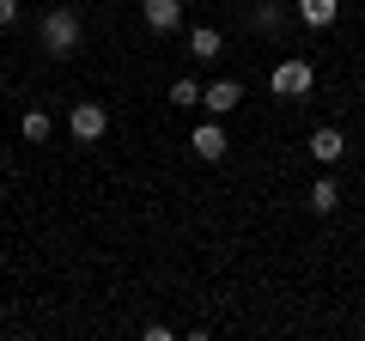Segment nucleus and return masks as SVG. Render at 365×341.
Masks as SVG:
<instances>
[{"label": "nucleus", "instance_id": "obj_1", "mask_svg": "<svg viewBox=\"0 0 365 341\" xmlns=\"http://www.w3.org/2000/svg\"><path fill=\"white\" fill-rule=\"evenodd\" d=\"M79 43H86V19H79L73 6H55V13H43V55L67 61Z\"/></svg>", "mask_w": 365, "mask_h": 341}, {"label": "nucleus", "instance_id": "obj_2", "mask_svg": "<svg viewBox=\"0 0 365 341\" xmlns=\"http://www.w3.org/2000/svg\"><path fill=\"white\" fill-rule=\"evenodd\" d=\"M268 86H274V98H304L317 86V67L304 61V55H287V61L268 73Z\"/></svg>", "mask_w": 365, "mask_h": 341}, {"label": "nucleus", "instance_id": "obj_3", "mask_svg": "<svg viewBox=\"0 0 365 341\" xmlns=\"http://www.w3.org/2000/svg\"><path fill=\"white\" fill-rule=\"evenodd\" d=\"M67 134H73L79 146L104 141V134H110V110L104 104H73V110H67Z\"/></svg>", "mask_w": 365, "mask_h": 341}, {"label": "nucleus", "instance_id": "obj_4", "mask_svg": "<svg viewBox=\"0 0 365 341\" xmlns=\"http://www.w3.org/2000/svg\"><path fill=\"white\" fill-rule=\"evenodd\" d=\"M237 104H244V86H237V79H213V86H201V110H207V116H232Z\"/></svg>", "mask_w": 365, "mask_h": 341}, {"label": "nucleus", "instance_id": "obj_5", "mask_svg": "<svg viewBox=\"0 0 365 341\" xmlns=\"http://www.w3.org/2000/svg\"><path fill=\"white\" fill-rule=\"evenodd\" d=\"M304 153H311L317 165L329 170V165H335L341 153H347V134H341V128H329V122H323V128H311V141H304Z\"/></svg>", "mask_w": 365, "mask_h": 341}, {"label": "nucleus", "instance_id": "obj_6", "mask_svg": "<svg viewBox=\"0 0 365 341\" xmlns=\"http://www.w3.org/2000/svg\"><path fill=\"white\" fill-rule=\"evenodd\" d=\"M189 146H195V158H207V165H213V158H225V153H232V141H225L220 116H213V122H201V128L189 134Z\"/></svg>", "mask_w": 365, "mask_h": 341}, {"label": "nucleus", "instance_id": "obj_7", "mask_svg": "<svg viewBox=\"0 0 365 341\" xmlns=\"http://www.w3.org/2000/svg\"><path fill=\"white\" fill-rule=\"evenodd\" d=\"M140 19L153 31H177L182 25V0H140Z\"/></svg>", "mask_w": 365, "mask_h": 341}, {"label": "nucleus", "instance_id": "obj_8", "mask_svg": "<svg viewBox=\"0 0 365 341\" xmlns=\"http://www.w3.org/2000/svg\"><path fill=\"white\" fill-rule=\"evenodd\" d=\"M220 49H225V37L213 25H195L189 31V55H195V61H220Z\"/></svg>", "mask_w": 365, "mask_h": 341}, {"label": "nucleus", "instance_id": "obj_9", "mask_svg": "<svg viewBox=\"0 0 365 341\" xmlns=\"http://www.w3.org/2000/svg\"><path fill=\"white\" fill-rule=\"evenodd\" d=\"M335 13H341V0H299V19H304V25H317V31L335 25Z\"/></svg>", "mask_w": 365, "mask_h": 341}, {"label": "nucleus", "instance_id": "obj_10", "mask_svg": "<svg viewBox=\"0 0 365 341\" xmlns=\"http://www.w3.org/2000/svg\"><path fill=\"white\" fill-rule=\"evenodd\" d=\"M19 134H25L31 146H43L55 134V122H49V110H25V122H19Z\"/></svg>", "mask_w": 365, "mask_h": 341}, {"label": "nucleus", "instance_id": "obj_11", "mask_svg": "<svg viewBox=\"0 0 365 341\" xmlns=\"http://www.w3.org/2000/svg\"><path fill=\"white\" fill-rule=\"evenodd\" d=\"M311 208H317V213H335V208H341L335 177H317V183H311Z\"/></svg>", "mask_w": 365, "mask_h": 341}, {"label": "nucleus", "instance_id": "obj_12", "mask_svg": "<svg viewBox=\"0 0 365 341\" xmlns=\"http://www.w3.org/2000/svg\"><path fill=\"white\" fill-rule=\"evenodd\" d=\"M280 19H287V13H280V0H262L256 13H250V25H256L262 37H274V31H280Z\"/></svg>", "mask_w": 365, "mask_h": 341}, {"label": "nucleus", "instance_id": "obj_13", "mask_svg": "<svg viewBox=\"0 0 365 341\" xmlns=\"http://www.w3.org/2000/svg\"><path fill=\"white\" fill-rule=\"evenodd\" d=\"M170 104H182V110L201 104V86H195V79H177V86H170Z\"/></svg>", "mask_w": 365, "mask_h": 341}, {"label": "nucleus", "instance_id": "obj_14", "mask_svg": "<svg viewBox=\"0 0 365 341\" xmlns=\"http://www.w3.org/2000/svg\"><path fill=\"white\" fill-rule=\"evenodd\" d=\"M19 19V0H0V25H13Z\"/></svg>", "mask_w": 365, "mask_h": 341}]
</instances>
